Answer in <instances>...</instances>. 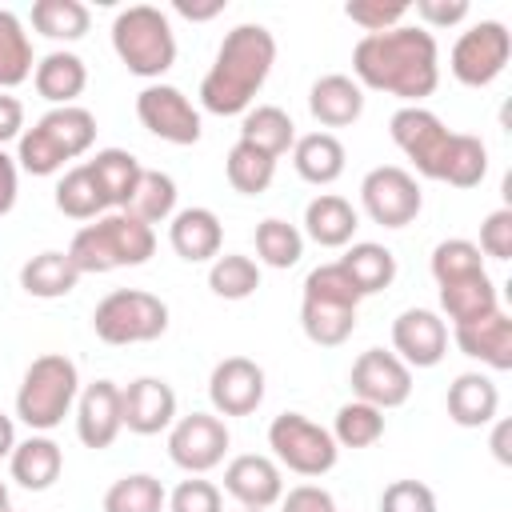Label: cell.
Wrapping results in <instances>:
<instances>
[{
    "label": "cell",
    "mask_w": 512,
    "mask_h": 512,
    "mask_svg": "<svg viewBox=\"0 0 512 512\" xmlns=\"http://www.w3.org/2000/svg\"><path fill=\"white\" fill-rule=\"evenodd\" d=\"M352 80L360 88L420 104L440 88V48L420 24H396L388 32L360 36L352 48Z\"/></svg>",
    "instance_id": "obj_1"
},
{
    "label": "cell",
    "mask_w": 512,
    "mask_h": 512,
    "mask_svg": "<svg viewBox=\"0 0 512 512\" xmlns=\"http://www.w3.org/2000/svg\"><path fill=\"white\" fill-rule=\"evenodd\" d=\"M276 64V36L264 24L224 32L212 68L200 80V108L212 116H244Z\"/></svg>",
    "instance_id": "obj_2"
},
{
    "label": "cell",
    "mask_w": 512,
    "mask_h": 512,
    "mask_svg": "<svg viewBox=\"0 0 512 512\" xmlns=\"http://www.w3.org/2000/svg\"><path fill=\"white\" fill-rule=\"evenodd\" d=\"M96 144V116L84 104L48 108L16 140V168L28 176H56L68 160H80Z\"/></svg>",
    "instance_id": "obj_3"
},
{
    "label": "cell",
    "mask_w": 512,
    "mask_h": 512,
    "mask_svg": "<svg viewBox=\"0 0 512 512\" xmlns=\"http://www.w3.org/2000/svg\"><path fill=\"white\" fill-rule=\"evenodd\" d=\"M152 252H156V228L140 224L128 212L96 216V224H84L68 244V260L76 264L80 276L140 268V264L152 260Z\"/></svg>",
    "instance_id": "obj_4"
},
{
    "label": "cell",
    "mask_w": 512,
    "mask_h": 512,
    "mask_svg": "<svg viewBox=\"0 0 512 512\" xmlns=\"http://www.w3.org/2000/svg\"><path fill=\"white\" fill-rule=\"evenodd\" d=\"M356 312H360V292L352 288V280L336 260L304 276L300 328L316 348H340L356 332Z\"/></svg>",
    "instance_id": "obj_5"
},
{
    "label": "cell",
    "mask_w": 512,
    "mask_h": 512,
    "mask_svg": "<svg viewBox=\"0 0 512 512\" xmlns=\"http://www.w3.org/2000/svg\"><path fill=\"white\" fill-rule=\"evenodd\" d=\"M76 396H80V372H76V364L64 352H44L20 376L16 416L32 432H52L76 408Z\"/></svg>",
    "instance_id": "obj_6"
},
{
    "label": "cell",
    "mask_w": 512,
    "mask_h": 512,
    "mask_svg": "<svg viewBox=\"0 0 512 512\" xmlns=\"http://www.w3.org/2000/svg\"><path fill=\"white\" fill-rule=\"evenodd\" d=\"M112 48L132 76L156 84L176 64V32H172L168 12H160L156 4H132L116 12Z\"/></svg>",
    "instance_id": "obj_7"
},
{
    "label": "cell",
    "mask_w": 512,
    "mask_h": 512,
    "mask_svg": "<svg viewBox=\"0 0 512 512\" xmlns=\"http://www.w3.org/2000/svg\"><path fill=\"white\" fill-rule=\"evenodd\" d=\"M92 332L112 348L160 340L168 332V304L144 288H116L92 308Z\"/></svg>",
    "instance_id": "obj_8"
},
{
    "label": "cell",
    "mask_w": 512,
    "mask_h": 512,
    "mask_svg": "<svg viewBox=\"0 0 512 512\" xmlns=\"http://www.w3.org/2000/svg\"><path fill=\"white\" fill-rule=\"evenodd\" d=\"M268 448H272V460L296 476H324L336 468L340 460V448L332 440V432L316 420H308L304 412H280L272 416L268 424Z\"/></svg>",
    "instance_id": "obj_9"
},
{
    "label": "cell",
    "mask_w": 512,
    "mask_h": 512,
    "mask_svg": "<svg viewBox=\"0 0 512 512\" xmlns=\"http://www.w3.org/2000/svg\"><path fill=\"white\" fill-rule=\"evenodd\" d=\"M512 56V32L500 20H480L456 36L448 52V68L464 88H488Z\"/></svg>",
    "instance_id": "obj_10"
},
{
    "label": "cell",
    "mask_w": 512,
    "mask_h": 512,
    "mask_svg": "<svg viewBox=\"0 0 512 512\" xmlns=\"http://www.w3.org/2000/svg\"><path fill=\"white\" fill-rule=\"evenodd\" d=\"M360 208L380 228H408L424 208V192L408 168L380 164L360 180Z\"/></svg>",
    "instance_id": "obj_11"
},
{
    "label": "cell",
    "mask_w": 512,
    "mask_h": 512,
    "mask_svg": "<svg viewBox=\"0 0 512 512\" xmlns=\"http://www.w3.org/2000/svg\"><path fill=\"white\" fill-rule=\"evenodd\" d=\"M228 444H232L228 424L216 412L176 416V424L168 428V456L188 476H204V472L220 468L224 456H228Z\"/></svg>",
    "instance_id": "obj_12"
},
{
    "label": "cell",
    "mask_w": 512,
    "mask_h": 512,
    "mask_svg": "<svg viewBox=\"0 0 512 512\" xmlns=\"http://www.w3.org/2000/svg\"><path fill=\"white\" fill-rule=\"evenodd\" d=\"M136 116H140V124H144L152 136H160V140H168V144H176V148L196 144L200 132H204L200 108H196L176 84H160V80L140 88V96H136Z\"/></svg>",
    "instance_id": "obj_13"
},
{
    "label": "cell",
    "mask_w": 512,
    "mask_h": 512,
    "mask_svg": "<svg viewBox=\"0 0 512 512\" xmlns=\"http://www.w3.org/2000/svg\"><path fill=\"white\" fill-rule=\"evenodd\" d=\"M388 132H392V144L412 160V168L424 180H436L440 176V160L448 152L452 132L444 128V120L436 112H428L424 104H404V108L392 112Z\"/></svg>",
    "instance_id": "obj_14"
},
{
    "label": "cell",
    "mask_w": 512,
    "mask_h": 512,
    "mask_svg": "<svg viewBox=\"0 0 512 512\" xmlns=\"http://www.w3.org/2000/svg\"><path fill=\"white\" fill-rule=\"evenodd\" d=\"M348 384H352L356 400L388 412V408L408 404V396H412V368L396 352H388V348H368V352H360L352 360Z\"/></svg>",
    "instance_id": "obj_15"
},
{
    "label": "cell",
    "mask_w": 512,
    "mask_h": 512,
    "mask_svg": "<svg viewBox=\"0 0 512 512\" xmlns=\"http://www.w3.org/2000/svg\"><path fill=\"white\" fill-rule=\"evenodd\" d=\"M208 400L216 416H252L264 404V368L248 356L216 360L208 376Z\"/></svg>",
    "instance_id": "obj_16"
},
{
    "label": "cell",
    "mask_w": 512,
    "mask_h": 512,
    "mask_svg": "<svg viewBox=\"0 0 512 512\" xmlns=\"http://www.w3.org/2000/svg\"><path fill=\"white\" fill-rule=\"evenodd\" d=\"M224 492L240 504V508H252V512H268L280 504L284 496V472L272 456H260V452H240L224 464Z\"/></svg>",
    "instance_id": "obj_17"
},
{
    "label": "cell",
    "mask_w": 512,
    "mask_h": 512,
    "mask_svg": "<svg viewBox=\"0 0 512 512\" xmlns=\"http://www.w3.org/2000/svg\"><path fill=\"white\" fill-rule=\"evenodd\" d=\"M392 352L408 368H436L448 352V324L432 308H404L392 320Z\"/></svg>",
    "instance_id": "obj_18"
},
{
    "label": "cell",
    "mask_w": 512,
    "mask_h": 512,
    "mask_svg": "<svg viewBox=\"0 0 512 512\" xmlns=\"http://www.w3.org/2000/svg\"><path fill=\"white\" fill-rule=\"evenodd\" d=\"M120 420L136 436H160L176 424V392L160 376H136L120 388Z\"/></svg>",
    "instance_id": "obj_19"
},
{
    "label": "cell",
    "mask_w": 512,
    "mask_h": 512,
    "mask_svg": "<svg viewBox=\"0 0 512 512\" xmlns=\"http://www.w3.org/2000/svg\"><path fill=\"white\" fill-rule=\"evenodd\" d=\"M124 432L120 420V384L116 380H92L76 396V436L84 448H112V440Z\"/></svg>",
    "instance_id": "obj_20"
},
{
    "label": "cell",
    "mask_w": 512,
    "mask_h": 512,
    "mask_svg": "<svg viewBox=\"0 0 512 512\" xmlns=\"http://www.w3.org/2000/svg\"><path fill=\"white\" fill-rule=\"evenodd\" d=\"M168 244L184 264H212L224 244V224L212 208H176V216L168 220Z\"/></svg>",
    "instance_id": "obj_21"
},
{
    "label": "cell",
    "mask_w": 512,
    "mask_h": 512,
    "mask_svg": "<svg viewBox=\"0 0 512 512\" xmlns=\"http://www.w3.org/2000/svg\"><path fill=\"white\" fill-rule=\"evenodd\" d=\"M452 340H456V348L468 360H480L492 372H508L512 368V316L504 308L492 312V316H484V320L456 324L452 328Z\"/></svg>",
    "instance_id": "obj_22"
},
{
    "label": "cell",
    "mask_w": 512,
    "mask_h": 512,
    "mask_svg": "<svg viewBox=\"0 0 512 512\" xmlns=\"http://www.w3.org/2000/svg\"><path fill=\"white\" fill-rule=\"evenodd\" d=\"M308 112L320 128H348L364 116V88L344 72H328L308 88Z\"/></svg>",
    "instance_id": "obj_23"
},
{
    "label": "cell",
    "mask_w": 512,
    "mask_h": 512,
    "mask_svg": "<svg viewBox=\"0 0 512 512\" xmlns=\"http://www.w3.org/2000/svg\"><path fill=\"white\" fill-rule=\"evenodd\" d=\"M444 408H448V420L452 424H460V428H484L500 412V388L484 372H460L448 384Z\"/></svg>",
    "instance_id": "obj_24"
},
{
    "label": "cell",
    "mask_w": 512,
    "mask_h": 512,
    "mask_svg": "<svg viewBox=\"0 0 512 512\" xmlns=\"http://www.w3.org/2000/svg\"><path fill=\"white\" fill-rule=\"evenodd\" d=\"M8 472L28 492H48L64 472V452L48 432H32L28 440H16L8 456Z\"/></svg>",
    "instance_id": "obj_25"
},
{
    "label": "cell",
    "mask_w": 512,
    "mask_h": 512,
    "mask_svg": "<svg viewBox=\"0 0 512 512\" xmlns=\"http://www.w3.org/2000/svg\"><path fill=\"white\" fill-rule=\"evenodd\" d=\"M356 228H360L356 208L336 192H320L304 208V236L320 248H348Z\"/></svg>",
    "instance_id": "obj_26"
},
{
    "label": "cell",
    "mask_w": 512,
    "mask_h": 512,
    "mask_svg": "<svg viewBox=\"0 0 512 512\" xmlns=\"http://www.w3.org/2000/svg\"><path fill=\"white\" fill-rule=\"evenodd\" d=\"M32 84L36 92L52 104V108H64V104H76V96L88 88V64L68 52V48H56L48 56L36 60L32 68Z\"/></svg>",
    "instance_id": "obj_27"
},
{
    "label": "cell",
    "mask_w": 512,
    "mask_h": 512,
    "mask_svg": "<svg viewBox=\"0 0 512 512\" xmlns=\"http://www.w3.org/2000/svg\"><path fill=\"white\" fill-rule=\"evenodd\" d=\"M436 292H440V312L452 320V328L500 312V292H496V284H492L488 272H476V276H460V280L436 284Z\"/></svg>",
    "instance_id": "obj_28"
},
{
    "label": "cell",
    "mask_w": 512,
    "mask_h": 512,
    "mask_svg": "<svg viewBox=\"0 0 512 512\" xmlns=\"http://www.w3.org/2000/svg\"><path fill=\"white\" fill-rule=\"evenodd\" d=\"M344 164H348V152H344L340 136H332V132H308V136H296V144H292L296 176L316 188L336 184L344 176Z\"/></svg>",
    "instance_id": "obj_29"
},
{
    "label": "cell",
    "mask_w": 512,
    "mask_h": 512,
    "mask_svg": "<svg viewBox=\"0 0 512 512\" xmlns=\"http://www.w3.org/2000/svg\"><path fill=\"white\" fill-rule=\"evenodd\" d=\"M84 168L92 172L108 212H124V204H128V196L144 172V164L128 148H100L92 160H84Z\"/></svg>",
    "instance_id": "obj_30"
},
{
    "label": "cell",
    "mask_w": 512,
    "mask_h": 512,
    "mask_svg": "<svg viewBox=\"0 0 512 512\" xmlns=\"http://www.w3.org/2000/svg\"><path fill=\"white\" fill-rule=\"evenodd\" d=\"M336 264L344 268V276L352 280V288L360 292V300L384 292V288L396 280V256H392V248H384V244H376V240H356V244H348V252H344Z\"/></svg>",
    "instance_id": "obj_31"
},
{
    "label": "cell",
    "mask_w": 512,
    "mask_h": 512,
    "mask_svg": "<svg viewBox=\"0 0 512 512\" xmlns=\"http://www.w3.org/2000/svg\"><path fill=\"white\" fill-rule=\"evenodd\" d=\"M240 140L268 152L272 160H280L296 144V124L280 104H256L240 116Z\"/></svg>",
    "instance_id": "obj_32"
},
{
    "label": "cell",
    "mask_w": 512,
    "mask_h": 512,
    "mask_svg": "<svg viewBox=\"0 0 512 512\" xmlns=\"http://www.w3.org/2000/svg\"><path fill=\"white\" fill-rule=\"evenodd\" d=\"M76 284H80L76 264L68 260V252H56V248H48V252L24 260V268H20V288H24L28 296H36V300H60V296H68Z\"/></svg>",
    "instance_id": "obj_33"
},
{
    "label": "cell",
    "mask_w": 512,
    "mask_h": 512,
    "mask_svg": "<svg viewBox=\"0 0 512 512\" xmlns=\"http://www.w3.org/2000/svg\"><path fill=\"white\" fill-rule=\"evenodd\" d=\"M124 212L136 216L148 228L172 220L176 216V180L168 172H160V168H144L136 188H132V196H128V204H124Z\"/></svg>",
    "instance_id": "obj_34"
},
{
    "label": "cell",
    "mask_w": 512,
    "mask_h": 512,
    "mask_svg": "<svg viewBox=\"0 0 512 512\" xmlns=\"http://www.w3.org/2000/svg\"><path fill=\"white\" fill-rule=\"evenodd\" d=\"M32 68H36V56H32V40L24 32V20L16 12L0 8V92L32 80Z\"/></svg>",
    "instance_id": "obj_35"
},
{
    "label": "cell",
    "mask_w": 512,
    "mask_h": 512,
    "mask_svg": "<svg viewBox=\"0 0 512 512\" xmlns=\"http://www.w3.org/2000/svg\"><path fill=\"white\" fill-rule=\"evenodd\" d=\"M484 176H488V148H484V140L472 136V132H452L436 180H444L452 188H476Z\"/></svg>",
    "instance_id": "obj_36"
},
{
    "label": "cell",
    "mask_w": 512,
    "mask_h": 512,
    "mask_svg": "<svg viewBox=\"0 0 512 512\" xmlns=\"http://www.w3.org/2000/svg\"><path fill=\"white\" fill-rule=\"evenodd\" d=\"M32 28L48 40L72 44L92 28V12L80 0H36L32 4Z\"/></svg>",
    "instance_id": "obj_37"
},
{
    "label": "cell",
    "mask_w": 512,
    "mask_h": 512,
    "mask_svg": "<svg viewBox=\"0 0 512 512\" xmlns=\"http://www.w3.org/2000/svg\"><path fill=\"white\" fill-rule=\"evenodd\" d=\"M224 176H228V184H232L240 196H260V192H268V184L276 180V160H272L268 152H260V148H252V144H244V140H236V144L228 148V156H224Z\"/></svg>",
    "instance_id": "obj_38"
},
{
    "label": "cell",
    "mask_w": 512,
    "mask_h": 512,
    "mask_svg": "<svg viewBox=\"0 0 512 512\" xmlns=\"http://www.w3.org/2000/svg\"><path fill=\"white\" fill-rule=\"evenodd\" d=\"M328 432H332L336 448H372L384 436V412L364 400H348L336 408V420Z\"/></svg>",
    "instance_id": "obj_39"
},
{
    "label": "cell",
    "mask_w": 512,
    "mask_h": 512,
    "mask_svg": "<svg viewBox=\"0 0 512 512\" xmlns=\"http://www.w3.org/2000/svg\"><path fill=\"white\" fill-rule=\"evenodd\" d=\"M168 492L152 472H128L104 492V512H164Z\"/></svg>",
    "instance_id": "obj_40"
},
{
    "label": "cell",
    "mask_w": 512,
    "mask_h": 512,
    "mask_svg": "<svg viewBox=\"0 0 512 512\" xmlns=\"http://www.w3.org/2000/svg\"><path fill=\"white\" fill-rule=\"evenodd\" d=\"M304 256V232L280 216L256 224V260L268 268H292Z\"/></svg>",
    "instance_id": "obj_41"
},
{
    "label": "cell",
    "mask_w": 512,
    "mask_h": 512,
    "mask_svg": "<svg viewBox=\"0 0 512 512\" xmlns=\"http://www.w3.org/2000/svg\"><path fill=\"white\" fill-rule=\"evenodd\" d=\"M208 288L220 300H248L260 288V264L240 252H224L208 264Z\"/></svg>",
    "instance_id": "obj_42"
},
{
    "label": "cell",
    "mask_w": 512,
    "mask_h": 512,
    "mask_svg": "<svg viewBox=\"0 0 512 512\" xmlns=\"http://www.w3.org/2000/svg\"><path fill=\"white\" fill-rule=\"evenodd\" d=\"M56 208L64 216H72V220H96V216L108 212L104 196H100V188H96V180H92V172L84 164H72L56 180Z\"/></svg>",
    "instance_id": "obj_43"
},
{
    "label": "cell",
    "mask_w": 512,
    "mask_h": 512,
    "mask_svg": "<svg viewBox=\"0 0 512 512\" xmlns=\"http://www.w3.org/2000/svg\"><path fill=\"white\" fill-rule=\"evenodd\" d=\"M428 268H432V280H436V284H448V280H460V276L488 272V268H484V252H480L472 240H464V236L440 240V244L432 248Z\"/></svg>",
    "instance_id": "obj_44"
},
{
    "label": "cell",
    "mask_w": 512,
    "mask_h": 512,
    "mask_svg": "<svg viewBox=\"0 0 512 512\" xmlns=\"http://www.w3.org/2000/svg\"><path fill=\"white\" fill-rule=\"evenodd\" d=\"M408 12H412V4H404V0H348V4H344V16H348L352 24H360L364 36L396 28Z\"/></svg>",
    "instance_id": "obj_45"
},
{
    "label": "cell",
    "mask_w": 512,
    "mask_h": 512,
    "mask_svg": "<svg viewBox=\"0 0 512 512\" xmlns=\"http://www.w3.org/2000/svg\"><path fill=\"white\" fill-rule=\"evenodd\" d=\"M168 512H224V492L204 480V476H188L168 492Z\"/></svg>",
    "instance_id": "obj_46"
},
{
    "label": "cell",
    "mask_w": 512,
    "mask_h": 512,
    "mask_svg": "<svg viewBox=\"0 0 512 512\" xmlns=\"http://www.w3.org/2000/svg\"><path fill=\"white\" fill-rule=\"evenodd\" d=\"M380 512H436V492L424 480H392L380 492Z\"/></svg>",
    "instance_id": "obj_47"
},
{
    "label": "cell",
    "mask_w": 512,
    "mask_h": 512,
    "mask_svg": "<svg viewBox=\"0 0 512 512\" xmlns=\"http://www.w3.org/2000/svg\"><path fill=\"white\" fill-rule=\"evenodd\" d=\"M476 248L492 260H512V208H496V212L484 216Z\"/></svg>",
    "instance_id": "obj_48"
},
{
    "label": "cell",
    "mask_w": 512,
    "mask_h": 512,
    "mask_svg": "<svg viewBox=\"0 0 512 512\" xmlns=\"http://www.w3.org/2000/svg\"><path fill=\"white\" fill-rule=\"evenodd\" d=\"M416 20L428 32L452 28V24L468 20V0H416Z\"/></svg>",
    "instance_id": "obj_49"
},
{
    "label": "cell",
    "mask_w": 512,
    "mask_h": 512,
    "mask_svg": "<svg viewBox=\"0 0 512 512\" xmlns=\"http://www.w3.org/2000/svg\"><path fill=\"white\" fill-rule=\"evenodd\" d=\"M280 512H340L332 492L320 484H296L280 496Z\"/></svg>",
    "instance_id": "obj_50"
},
{
    "label": "cell",
    "mask_w": 512,
    "mask_h": 512,
    "mask_svg": "<svg viewBox=\"0 0 512 512\" xmlns=\"http://www.w3.org/2000/svg\"><path fill=\"white\" fill-rule=\"evenodd\" d=\"M24 132V104L12 92H0V148L8 140H20Z\"/></svg>",
    "instance_id": "obj_51"
},
{
    "label": "cell",
    "mask_w": 512,
    "mask_h": 512,
    "mask_svg": "<svg viewBox=\"0 0 512 512\" xmlns=\"http://www.w3.org/2000/svg\"><path fill=\"white\" fill-rule=\"evenodd\" d=\"M16 192H20V168L16 156H8L0 148V216H8L16 208Z\"/></svg>",
    "instance_id": "obj_52"
},
{
    "label": "cell",
    "mask_w": 512,
    "mask_h": 512,
    "mask_svg": "<svg viewBox=\"0 0 512 512\" xmlns=\"http://www.w3.org/2000/svg\"><path fill=\"white\" fill-rule=\"evenodd\" d=\"M176 12L188 16V20H212L224 12V0H212V4H188V0H176Z\"/></svg>",
    "instance_id": "obj_53"
},
{
    "label": "cell",
    "mask_w": 512,
    "mask_h": 512,
    "mask_svg": "<svg viewBox=\"0 0 512 512\" xmlns=\"http://www.w3.org/2000/svg\"><path fill=\"white\" fill-rule=\"evenodd\" d=\"M12 448H16V424H12V416L0 412V460L12 456Z\"/></svg>",
    "instance_id": "obj_54"
},
{
    "label": "cell",
    "mask_w": 512,
    "mask_h": 512,
    "mask_svg": "<svg viewBox=\"0 0 512 512\" xmlns=\"http://www.w3.org/2000/svg\"><path fill=\"white\" fill-rule=\"evenodd\" d=\"M504 440H508V420H500L496 424V432H492V452H496V460L500 464H508L512 456H508V448H504Z\"/></svg>",
    "instance_id": "obj_55"
},
{
    "label": "cell",
    "mask_w": 512,
    "mask_h": 512,
    "mask_svg": "<svg viewBox=\"0 0 512 512\" xmlns=\"http://www.w3.org/2000/svg\"><path fill=\"white\" fill-rule=\"evenodd\" d=\"M0 512H12V504H8V484L0 480Z\"/></svg>",
    "instance_id": "obj_56"
},
{
    "label": "cell",
    "mask_w": 512,
    "mask_h": 512,
    "mask_svg": "<svg viewBox=\"0 0 512 512\" xmlns=\"http://www.w3.org/2000/svg\"><path fill=\"white\" fill-rule=\"evenodd\" d=\"M244 512H252V508H244Z\"/></svg>",
    "instance_id": "obj_57"
}]
</instances>
